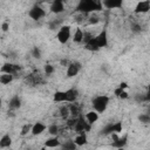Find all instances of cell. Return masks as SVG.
I'll return each instance as SVG.
<instances>
[{
  "mask_svg": "<svg viewBox=\"0 0 150 150\" xmlns=\"http://www.w3.org/2000/svg\"><path fill=\"white\" fill-rule=\"evenodd\" d=\"M102 2L101 1H94V0H81L77 6L76 11L83 14H88L90 12H96L102 9Z\"/></svg>",
  "mask_w": 150,
  "mask_h": 150,
  "instance_id": "1",
  "label": "cell"
},
{
  "mask_svg": "<svg viewBox=\"0 0 150 150\" xmlns=\"http://www.w3.org/2000/svg\"><path fill=\"white\" fill-rule=\"evenodd\" d=\"M91 103H93L94 110L100 114V112H103L107 109V107L109 104V97L107 95H98V96L93 98Z\"/></svg>",
  "mask_w": 150,
  "mask_h": 150,
  "instance_id": "2",
  "label": "cell"
},
{
  "mask_svg": "<svg viewBox=\"0 0 150 150\" xmlns=\"http://www.w3.org/2000/svg\"><path fill=\"white\" fill-rule=\"evenodd\" d=\"M90 128H91V124L88 123V121L86 120V117L83 115H80L79 118H77V123L74 128V130L79 134H82V132H88L90 131Z\"/></svg>",
  "mask_w": 150,
  "mask_h": 150,
  "instance_id": "3",
  "label": "cell"
},
{
  "mask_svg": "<svg viewBox=\"0 0 150 150\" xmlns=\"http://www.w3.org/2000/svg\"><path fill=\"white\" fill-rule=\"evenodd\" d=\"M25 80H26V82L29 86H33V87L34 86H39V84H42L45 82L43 79H42V76H41V74H40V71H38V70L28 74Z\"/></svg>",
  "mask_w": 150,
  "mask_h": 150,
  "instance_id": "4",
  "label": "cell"
},
{
  "mask_svg": "<svg viewBox=\"0 0 150 150\" xmlns=\"http://www.w3.org/2000/svg\"><path fill=\"white\" fill-rule=\"evenodd\" d=\"M70 38V26L66 25V26H61L57 34H56V39L59 40L60 43H66Z\"/></svg>",
  "mask_w": 150,
  "mask_h": 150,
  "instance_id": "5",
  "label": "cell"
},
{
  "mask_svg": "<svg viewBox=\"0 0 150 150\" xmlns=\"http://www.w3.org/2000/svg\"><path fill=\"white\" fill-rule=\"evenodd\" d=\"M28 15H29L33 20H40L41 18H43V16L46 15V12H45V9L41 8L39 5H35V6H33V7L30 8Z\"/></svg>",
  "mask_w": 150,
  "mask_h": 150,
  "instance_id": "6",
  "label": "cell"
},
{
  "mask_svg": "<svg viewBox=\"0 0 150 150\" xmlns=\"http://www.w3.org/2000/svg\"><path fill=\"white\" fill-rule=\"evenodd\" d=\"M21 69V67L19 64H14V63H4V66L1 67V73L2 74H11V75H15L19 70Z\"/></svg>",
  "mask_w": 150,
  "mask_h": 150,
  "instance_id": "7",
  "label": "cell"
},
{
  "mask_svg": "<svg viewBox=\"0 0 150 150\" xmlns=\"http://www.w3.org/2000/svg\"><path fill=\"white\" fill-rule=\"evenodd\" d=\"M81 69V63L80 62H71L68 64V68H67V76L68 77H74L79 74Z\"/></svg>",
  "mask_w": 150,
  "mask_h": 150,
  "instance_id": "8",
  "label": "cell"
},
{
  "mask_svg": "<svg viewBox=\"0 0 150 150\" xmlns=\"http://www.w3.org/2000/svg\"><path fill=\"white\" fill-rule=\"evenodd\" d=\"M96 41H97V45L100 48H103V47H107L108 46V35H107V30L103 29L100 32V34H97L96 36Z\"/></svg>",
  "mask_w": 150,
  "mask_h": 150,
  "instance_id": "9",
  "label": "cell"
},
{
  "mask_svg": "<svg viewBox=\"0 0 150 150\" xmlns=\"http://www.w3.org/2000/svg\"><path fill=\"white\" fill-rule=\"evenodd\" d=\"M64 11V5L61 0H55L50 5V12L54 14H60Z\"/></svg>",
  "mask_w": 150,
  "mask_h": 150,
  "instance_id": "10",
  "label": "cell"
},
{
  "mask_svg": "<svg viewBox=\"0 0 150 150\" xmlns=\"http://www.w3.org/2000/svg\"><path fill=\"white\" fill-rule=\"evenodd\" d=\"M102 5L108 9H112V8H121L123 2L122 0H104L102 1Z\"/></svg>",
  "mask_w": 150,
  "mask_h": 150,
  "instance_id": "11",
  "label": "cell"
},
{
  "mask_svg": "<svg viewBox=\"0 0 150 150\" xmlns=\"http://www.w3.org/2000/svg\"><path fill=\"white\" fill-rule=\"evenodd\" d=\"M150 11V1H139L135 7V13H146Z\"/></svg>",
  "mask_w": 150,
  "mask_h": 150,
  "instance_id": "12",
  "label": "cell"
},
{
  "mask_svg": "<svg viewBox=\"0 0 150 150\" xmlns=\"http://www.w3.org/2000/svg\"><path fill=\"white\" fill-rule=\"evenodd\" d=\"M127 143H128V135L125 134V135H123L122 137H118L116 141H114V142L111 143V145H112L114 148H117V149H123V148L127 145Z\"/></svg>",
  "mask_w": 150,
  "mask_h": 150,
  "instance_id": "13",
  "label": "cell"
},
{
  "mask_svg": "<svg viewBox=\"0 0 150 150\" xmlns=\"http://www.w3.org/2000/svg\"><path fill=\"white\" fill-rule=\"evenodd\" d=\"M46 130V125L41 122H36L35 124H33V128H32V135L34 136H38V135H41L43 131Z\"/></svg>",
  "mask_w": 150,
  "mask_h": 150,
  "instance_id": "14",
  "label": "cell"
},
{
  "mask_svg": "<svg viewBox=\"0 0 150 150\" xmlns=\"http://www.w3.org/2000/svg\"><path fill=\"white\" fill-rule=\"evenodd\" d=\"M66 96H67V102H75L79 96V91L74 88H70L66 90Z\"/></svg>",
  "mask_w": 150,
  "mask_h": 150,
  "instance_id": "15",
  "label": "cell"
},
{
  "mask_svg": "<svg viewBox=\"0 0 150 150\" xmlns=\"http://www.w3.org/2000/svg\"><path fill=\"white\" fill-rule=\"evenodd\" d=\"M84 48L88 49V50H90V52H97V50L100 49V47H98V45H97L96 38L94 36L89 42H87V43L84 45Z\"/></svg>",
  "mask_w": 150,
  "mask_h": 150,
  "instance_id": "16",
  "label": "cell"
},
{
  "mask_svg": "<svg viewBox=\"0 0 150 150\" xmlns=\"http://www.w3.org/2000/svg\"><path fill=\"white\" fill-rule=\"evenodd\" d=\"M84 117H86V120L88 121L89 124H94L98 120V112L95 111V110H91V111H88Z\"/></svg>",
  "mask_w": 150,
  "mask_h": 150,
  "instance_id": "17",
  "label": "cell"
},
{
  "mask_svg": "<svg viewBox=\"0 0 150 150\" xmlns=\"http://www.w3.org/2000/svg\"><path fill=\"white\" fill-rule=\"evenodd\" d=\"M9 108L11 109H18L21 107V98L18 96V95H14L11 100H9V103H8Z\"/></svg>",
  "mask_w": 150,
  "mask_h": 150,
  "instance_id": "18",
  "label": "cell"
},
{
  "mask_svg": "<svg viewBox=\"0 0 150 150\" xmlns=\"http://www.w3.org/2000/svg\"><path fill=\"white\" fill-rule=\"evenodd\" d=\"M54 102H66L67 101V96H66V91H61V90H56L54 93L53 96Z\"/></svg>",
  "mask_w": 150,
  "mask_h": 150,
  "instance_id": "19",
  "label": "cell"
},
{
  "mask_svg": "<svg viewBox=\"0 0 150 150\" xmlns=\"http://www.w3.org/2000/svg\"><path fill=\"white\" fill-rule=\"evenodd\" d=\"M60 145H61V142L57 139V137H52V138H49V139H47L45 142V146L46 148H55L56 149Z\"/></svg>",
  "mask_w": 150,
  "mask_h": 150,
  "instance_id": "20",
  "label": "cell"
},
{
  "mask_svg": "<svg viewBox=\"0 0 150 150\" xmlns=\"http://www.w3.org/2000/svg\"><path fill=\"white\" fill-rule=\"evenodd\" d=\"M74 142H75V144H76L77 146H82V145L87 144V135H86V132L79 134V135L75 137Z\"/></svg>",
  "mask_w": 150,
  "mask_h": 150,
  "instance_id": "21",
  "label": "cell"
},
{
  "mask_svg": "<svg viewBox=\"0 0 150 150\" xmlns=\"http://www.w3.org/2000/svg\"><path fill=\"white\" fill-rule=\"evenodd\" d=\"M11 144H12V138H11V136H9L8 134H5V135L1 137V139H0V146H1V148H8V146H11Z\"/></svg>",
  "mask_w": 150,
  "mask_h": 150,
  "instance_id": "22",
  "label": "cell"
},
{
  "mask_svg": "<svg viewBox=\"0 0 150 150\" xmlns=\"http://www.w3.org/2000/svg\"><path fill=\"white\" fill-rule=\"evenodd\" d=\"M83 36H84V33L82 32V29H81V28H77V29L75 30L74 35H73V41H74V42H77V43L83 42Z\"/></svg>",
  "mask_w": 150,
  "mask_h": 150,
  "instance_id": "23",
  "label": "cell"
},
{
  "mask_svg": "<svg viewBox=\"0 0 150 150\" xmlns=\"http://www.w3.org/2000/svg\"><path fill=\"white\" fill-rule=\"evenodd\" d=\"M69 110H70V114H71L73 117H79L81 115V108H80V105H77V103L70 104Z\"/></svg>",
  "mask_w": 150,
  "mask_h": 150,
  "instance_id": "24",
  "label": "cell"
},
{
  "mask_svg": "<svg viewBox=\"0 0 150 150\" xmlns=\"http://www.w3.org/2000/svg\"><path fill=\"white\" fill-rule=\"evenodd\" d=\"M62 150H76L77 145L75 144V142L73 139H68L67 142H64L63 144H61Z\"/></svg>",
  "mask_w": 150,
  "mask_h": 150,
  "instance_id": "25",
  "label": "cell"
},
{
  "mask_svg": "<svg viewBox=\"0 0 150 150\" xmlns=\"http://www.w3.org/2000/svg\"><path fill=\"white\" fill-rule=\"evenodd\" d=\"M13 79H14V76L11 75V74H2L0 76V82L2 84H8V83H11L13 81Z\"/></svg>",
  "mask_w": 150,
  "mask_h": 150,
  "instance_id": "26",
  "label": "cell"
},
{
  "mask_svg": "<svg viewBox=\"0 0 150 150\" xmlns=\"http://www.w3.org/2000/svg\"><path fill=\"white\" fill-rule=\"evenodd\" d=\"M101 134H102V135H110V134H114V123H108V124L101 130Z\"/></svg>",
  "mask_w": 150,
  "mask_h": 150,
  "instance_id": "27",
  "label": "cell"
},
{
  "mask_svg": "<svg viewBox=\"0 0 150 150\" xmlns=\"http://www.w3.org/2000/svg\"><path fill=\"white\" fill-rule=\"evenodd\" d=\"M60 115H61V117L62 118H64V120H68V116H69V114H70V110H69V107H66V105H63V107H61L60 108Z\"/></svg>",
  "mask_w": 150,
  "mask_h": 150,
  "instance_id": "28",
  "label": "cell"
},
{
  "mask_svg": "<svg viewBox=\"0 0 150 150\" xmlns=\"http://www.w3.org/2000/svg\"><path fill=\"white\" fill-rule=\"evenodd\" d=\"M32 128H33L32 124H29V123L25 124V125L21 128V135H22V136H26L28 132H32Z\"/></svg>",
  "mask_w": 150,
  "mask_h": 150,
  "instance_id": "29",
  "label": "cell"
},
{
  "mask_svg": "<svg viewBox=\"0 0 150 150\" xmlns=\"http://www.w3.org/2000/svg\"><path fill=\"white\" fill-rule=\"evenodd\" d=\"M77 118H79V117H71V118H68V120H67V125H68V128L74 129L75 125H76V123H77Z\"/></svg>",
  "mask_w": 150,
  "mask_h": 150,
  "instance_id": "30",
  "label": "cell"
},
{
  "mask_svg": "<svg viewBox=\"0 0 150 150\" xmlns=\"http://www.w3.org/2000/svg\"><path fill=\"white\" fill-rule=\"evenodd\" d=\"M48 132H49L50 135H53V136H56L57 132H59V127H57L56 124L49 125V127H48Z\"/></svg>",
  "mask_w": 150,
  "mask_h": 150,
  "instance_id": "31",
  "label": "cell"
},
{
  "mask_svg": "<svg viewBox=\"0 0 150 150\" xmlns=\"http://www.w3.org/2000/svg\"><path fill=\"white\" fill-rule=\"evenodd\" d=\"M138 120L142 123H150V115L149 114H142L138 116Z\"/></svg>",
  "mask_w": 150,
  "mask_h": 150,
  "instance_id": "32",
  "label": "cell"
},
{
  "mask_svg": "<svg viewBox=\"0 0 150 150\" xmlns=\"http://www.w3.org/2000/svg\"><path fill=\"white\" fill-rule=\"evenodd\" d=\"M32 55L34 59H40L41 57V50L38 48V47H33L32 49Z\"/></svg>",
  "mask_w": 150,
  "mask_h": 150,
  "instance_id": "33",
  "label": "cell"
},
{
  "mask_svg": "<svg viewBox=\"0 0 150 150\" xmlns=\"http://www.w3.org/2000/svg\"><path fill=\"white\" fill-rule=\"evenodd\" d=\"M53 73H54V67L52 64H46L45 66V74L47 76H50Z\"/></svg>",
  "mask_w": 150,
  "mask_h": 150,
  "instance_id": "34",
  "label": "cell"
},
{
  "mask_svg": "<svg viewBox=\"0 0 150 150\" xmlns=\"http://www.w3.org/2000/svg\"><path fill=\"white\" fill-rule=\"evenodd\" d=\"M114 132H115V134L122 132V122H116V123H114Z\"/></svg>",
  "mask_w": 150,
  "mask_h": 150,
  "instance_id": "35",
  "label": "cell"
},
{
  "mask_svg": "<svg viewBox=\"0 0 150 150\" xmlns=\"http://www.w3.org/2000/svg\"><path fill=\"white\" fill-rule=\"evenodd\" d=\"M93 38H94V35H93L91 33H89V32H84V36H83V42H84V45H86L87 42H89Z\"/></svg>",
  "mask_w": 150,
  "mask_h": 150,
  "instance_id": "36",
  "label": "cell"
},
{
  "mask_svg": "<svg viewBox=\"0 0 150 150\" xmlns=\"http://www.w3.org/2000/svg\"><path fill=\"white\" fill-rule=\"evenodd\" d=\"M131 30H132L134 33H139V32L142 30V28H141V26H139L138 23H132V25H131Z\"/></svg>",
  "mask_w": 150,
  "mask_h": 150,
  "instance_id": "37",
  "label": "cell"
},
{
  "mask_svg": "<svg viewBox=\"0 0 150 150\" xmlns=\"http://www.w3.org/2000/svg\"><path fill=\"white\" fill-rule=\"evenodd\" d=\"M100 21V18L97 16V15H91L90 18H89V22L90 23H97Z\"/></svg>",
  "mask_w": 150,
  "mask_h": 150,
  "instance_id": "38",
  "label": "cell"
},
{
  "mask_svg": "<svg viewBox=\"0 0 150 150\" xmlns=\"http://www.w3.org/2000/svg\"><path fill=\"white\" fill-rule=\"evenodd\" d=\"M144 95H145V102H150V84H149L148 90H146V93Z\"/></svg>",
  "mask_w": 150,
  "mask_h": 150,
  "instance_id": "39",
  "label": "cell"
},
{
  "mask_svg": "<svg viewBox=\"0 0 150 150\" xmlns=\"http://www.w3.org/2000/svg\"><path fill=\"white\" fill-rule=\"evenodd\" d=\"M8 28H9L8 22H2V25H1V29H2V32H7Z\"/></svg>",
  "mask_w": 150,
  "mask_h": 150,
  "instance_id": "40",
  "label": "cell"
},
{
  "mask_svg": "<svg viewBox=\"0 0 150 150\" xmlns=\"http://www.w3.org/2000/svg\"><path fill=\"white\" fill-rule=\"evenodd\" d=\"M120 88H122V89H125V88H128V84H127L125 82H122V83L120 84Z\"/></svg>",
  "mask_w": 150,
  "mask_h": 150,
  "instance_id": "41",
  "label": "cell"
},
{
  "mask_svg": "<svg viewBox=\"0 0 150 150\" xmlns=\"http://www.w3.org/2000/svg\"><path fill=\"white\" fill-rule=\"evenodd\" d=\"M148 112H149V115H150V104H149V108H148Z\"/></svg>",
  "mask_w": 150,
  "mask_h": 150,
  "instance_id": "42",
  "label": "cell"
},
{
  "mask_svg": "<svg viewBox=\"0 0 150 150\" xmlns=\"http://www.w3.org/2000/svg\"><path fill=\"white\" fill-rule=\"evenodd\" d=\"M41 150H46V146H43V148H41Z\"/></svg>",
  "mask_w": 150,
  "mask_h": 150,
  "instance_id": "43",
  "label": "cell"
},
{
  "mask_svg": "<svg viewBox=\"0 0 150 150\" xmlns=\"http://www.w3.org/2000/svg\"><path fill=\"white\" fill-rule=\"evenodd\" d=\"M118 150H123V149H118Z\"/></svg>",
  "mask_w": 150,
  "mask_h": 150,
  "instance_id": "44",
  "label": "cell"
},
{
  "mask_svg": "<svg viewBox=\"0 0 150 150\" xmlns=\"http://www.w3.org/2000/svg\"><path fill=\"white\" fill-rule=\"evenodd\" d=\"M26 150H30V149H26Z\"/></svg>",
  "mask_w": 150,
  "mask_h": 150,
  "instance_id": "45",
  "label": "cell"
},
{
  "mask_svg": "<svg viewBox=\"0 0 150 150\" xmlns=\"http://www.w3.org/2000/svg\"><path fill=\"white\" fill-rule=\"evenodd\" d=\"M55 150H57V149H55Z\"/></svg>",
  "mask_w": 150,
  "mask_h": 150,
  "instance_id": "46",
  "label": "cell"
}]
</instances>
